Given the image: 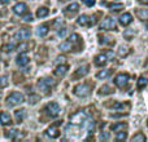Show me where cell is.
Wrapping results in <instances>:
<instances>
[{
  "mask_svg": "<svg viewBox=\"0 0 148 142\" xmlns=\"http://www.w3.org/2000/svg\"><path fill=\"white\" fill-rule=\"evenodd\" d=\"M23 101H25V97H23V94L20 93V92H13V93H10L9 96L7 97V103L9 105V106L20 105V103H22Z\"/></svg>",
  "mask_w": 148,
  "mask_h": 142,
  "instance_id": "6da1fadb",
  "label": "cell"
},
{
  "mask_svg": "<svg viewBox=\"0 0 148 142\" xmlns=\"http://www.w3.org/2000/svg\"><path fill=\"white\" fill-rule=\"evenodd\" d=\"M90 91H91V87L87 85L86 83L83 84H78V85L74 87V94L78 97H86L90 94Z\"/></svg>",
  "mask_w": 148,
  "mask_h": 142,
  "instance_id": "7a4b0ae2",
  "label": "cell"
},
{
  "mask_svg": "<svg viewBox=\"0 0 148 142\" xmlns=\"http://www.w3.org/2000/svg\"><path fill=\"white\" fill-rule=\"evenodd\" d=\"M129 79H130L129 74L121 72L114 78V84L118 87V88H125V87L127 85V83H129Z\"/></svg>",
  "mask_w": 148,
  "mask_h": 142,
  "instance_id": "3957f363",
  "label": "cell"
},
{
  "mask_svg": "<svg viewBox=\"0 0 148 142\" xmlns=\"http://www.w3.org/2000/svg\"><path fill=\"white\" fill-rule=\"evenodd\" d=\"M86 118H87V112L77 111L75 114H73L70 116V123L72 124H82L83 122H86Z\"/></svg>",
  "mask_w": 148,
  "mask_h": 142,
  "instance_id": "277c9868",
  "label": "cell"
},
{
  "mask_svg": "<svg viewBox=\"0 0 148 142\" xmlns=\"http://www.w3.org/2000/svg\"><path fill=\"white\" fill-rule=\"evenodd\" d=\"M55 84V81L52 80L51 78H46V79H40L38 81V87L40 88V91H43L44 93H48L49 92V88Z\"/></svg>",
  "mask_w": 148,
  "mask_h": 142,
  "instance_id": "5b68a950",
  "label": "cell"
},
{
  "mask_svg": "<svg viewBox=\"0 0 148 142\" xmlns=\"http://www.w3.org/2000/svg\"><path fill=\"white\" fill-rule=\"evenodd\" d=\"M100 28L101 30H116V21L112 17H107L103 20L100 23Z\"/></svg>",
  "mask_w": 148,
  "mask_h": 142,
  "instance_id": "8992f818",
  "label": "cell"
},
{
  "mask_svg": "<svg viewBox=\"0 0 148 142\" xmlns=\"http://www.w3.org/2000/svg\"><path fill=\"white\" fill-rule=\"evenodd\" d=\"M46 111H47V114H48L49 116L55 118V116H57V115L60 114V106L56 103V102H51V103H48L46 106Z\"/></svg>",
  "mask_w": 148,
  "mask_h": 142,
  "instance_id": "52a82bcc",
  "label": "cell"
},
{
  "mask_svg": "<svg viewBox=\"0 0 148 142\" xmlns=\"http://www.w3.org/2000/svg\"><path fill=\"white\" fill-rule=\"evenodd\" d=\"M31 35V31L29 30V28H20V30L17 31V32L14 34V39H17V40H23V39H29Z\"/></svg>",
  "mask_w": 148,
  "mask_h": 142,
  "instance_id": "ba28073f",
  "label": "cell"
},
{
  "mask_svg": "<svg viewBox=\"0 0 148 142\" xmlns=\"http://www.w3.org/2000/svg\"><path fill=\"white\" fill-rule=\"evenodd\" d=\"M77 23L79 26H91L92 22H91V18L88 17L87 14H82L77 18Z\"/></svg>",
  "mask_w": 148,
  "mask_h": 142,
  "instance_id": "9c48e42d",
  "label": "cell"
},
{
  "mask_svg": "<svg viewBox=\"0 0 148 142\" xmlns=\"http://www.w3.org/2000/svg\"><path fill=\"white\" fill-rule=\"evenodd\" d=\"M26 10H27V5L25 3H18V4H16L13 7V12L18 16H22L23 13H26Z\"/></svg>",
  "mask_w": 148,
  "mask_h": 142,
  "instance_id": "30bf717a",
  "label": "cell"
},
{
  "mask_svg": "<svg viewBox=\"0 0 148 142\" xmlns=\"http://www.w3.org/2000/svg\"><path fill=\"white\" fill-rule=\"evenodd\" d=\"M118 21H120V23L122 26H129L131 22H133V17H131L130 13H123V14L118 18Z\"/></svg>",
  "mask_w": 148,
  "mask_h": 142,
  "instance_id": "8fae6325",
  "label": "cell"
},
{
  "mask_svg": "<svg viewBox=\"0 0 148 142\" xmlns=\"http://www.w3.org/2000/svg\"><path fill=\"white\" fill-rule=\"evenodd\" d=\"M88 72V66H81L73 74V79H81Z\"/></svg>",
  "mask_w": 148,
  "mask_h": 142,
  "instance_id": "7c38bea8",
  "label": "cell"
},
{
  "mask_svg": "<svg viewBox=\"0 0 148 142\" xmlns=\"http://www.w3.org/2000/svg\"><path fill=\"white\" fill-rule=\"evenodd\" d=\"M46 135L48 136V137H51V138H57L60 136V132H59V129H57V125L56 124L51 125V127L46 131Z\"/></svg>",
  "mask_w": 148,
  "mask_h": 142,
  "instance_id": "4fadbf2b",
  "label": "cell"
},
{
  "mask_svg": "<svg viewBox=\"0 0 148 142\" xmlns=\"http://www.w3.org/2000/svg\"><path fill=\"white\" fill-rule=\"evenodd\" d=\"M107 62H108V58L105 54H97L94 60V64L96 65V66H104Z\"/></svg>",
  "mask_w": 148,
  "mask_h": 142,
  "instance_id": "5bb4252c",
  "label": "cell"
},
{
  "mask_svg": "<svg viewBox=\"0 0 148 142\" xmlns=\"http://www.w3.org/2000/svg\"><path fill=\"white\" fill-rule=\"evenodd\" d=\"M12 123V119H10V115L7 114V112H0V124L3 125H8Z\"/></svg>",
  "mask_w": 148,
  "mask_h": 142,
  "instance_id": "9a60e30c",
  "label": "cell"
},
{
  "mask_svg": "<svg viewBox=\"0 0 148 142\" xmlns=\"http://www.w3.org/2000/svg\"><path fill=\"white\" fill-rule=\"evenodd\" d=\"M29 61H30V58H29L25 53H21L20 56L17 57V65L18 66H26V65L29 64Z\"/></svg>",
  "mask_w": 148,
  "mask_h": 142,
  "instance_id": "2e32d148",
  "label": "cell"
},
{
  "mask_svg": "<svg viewBox=\"0 0 148 142\" xmlns=\"http://www.w3.org/2000/svg\"><path fill=\"white\" fill-rule=\"evenodd\" d=\"M135 14L140 21H148V9H136Z\"/></svg>",
  "mask_w": 148,
  "mask_h": 142,
  "instance_id": "e0dca14e",
  "label": "cell"
},
{
  "mask_svg": "<svg viewBox=\"0 0 148 142\" xmlns=\"http://www.w3.org/2000/svg\"><path fill=\"white\" fill-rule=\"evenodd\" d=\"M68 65H59V66L56 67V70H55V75L56 76H64L65 74H66L68 71Z\"/></svg>",
  "mask_w": 148,
  "mask_h": 142,
  "instance_id": "ac0fdd59",
  "label": "cell"
},
{
  "mask_svg": "<svg viewBox=\"0 0 148 142\" xmlns=\"http://www.w3.org/2000/svg\"><path fill=\"white\" fill-rule=\"evenodd\" d=\"M79 9L78 3H72L70 5H68L66 9H65V14H72V13H77Z\"/></svg>",
  "mask_w": 148,
  "mask_h": 142,
  "instance_id": "d6986e66",
  "label": "cell"
},
{
  "mask_svg": "<svg viewBox=\"0 0 148 142\" xmlns=\"http://www.w3.org/2000/svg\"><path fill=\"white\" fill-rule=\"evenodd\" d=\"M127 128V123H116V124H113L112 127H110V131H113V132H120V131H123Z\"/></svg>",
  "mask_w": 148,
  "mask_h": 142,
  "instance_id": "ffe728a7",
  "label": "cell"
},
{
  "mask_svg": "<svg viewBox=\"0 0 148 142\" xmlns=\"http://www.w3.org/2000/svg\"><path fill=\"white\" fill-rule=\"evenodd\" d=\"M113 92H114V91H113L109 85H103L101 88L97 91V93H99L100 96H105V94H112Z\"/></svg>",
  "mask_w": 148,
  "mask_h": 142,
  "instance_id": "44dd1931",
  "label": "cell"
},
{
  "mask_svg": "<svg viewBox=\"0 0 148 142\" xmlns=\"http://www.w3.org/2000/svg\"><path fill=\"white\" fill-rule=\"evenodd\" d=\"M59 48H60V51H62V52H69V51H72L73 44L70 43L69 40H68V41H64V43L60 44Z\"/></svg>",
  "mask_w": 148,
  "mask_h": 142,
  "instance_id": "7402d4cb",
  "label": "cell"
},
{
  "mask_svg": "<svg viewBox=\"0 0 148 142\" xmlns=\"http://www.w3.org/2000/svg\"><path fill=\"white\" fill-rule=\"evenodd\" d=\"M129 53H130V48H129L127 45H121L120 48H118V56L126 57Z\"/></svg>",
  "mask_w": 148,
  "mask_h": 142,
  "instance_id": "603a6c76",
  "label": "cell"
},
{
  "mask_svg": "<svg viewBox=\"0 0 148 142\" xmlns=\"http://www.w3.org/2000/svg\"><path fill=\"white\" fill-rule=\"evenodd\" d=\"M48 26L47 25H42V26H39L38 27V30H36V34H38L39 36H46L47 34H48Z\"/></svg>",
  "mask_w": 148,
  "mask_h": 142,
  "instance_id": "cb8c5ba5",
  "label": "cell"
},
{
  "mask_svg": "<svg viewBox=\"0 0 148 142\" xmlns=\"http://www.w3.org/2000/svg\"><path fill=\"white\" fill-rule=\"evenodd\" d=\"M147 138H146V136L143 135L142 132H138V133H135V135L131 137V141L133 142H138V141H140V142H144Z\"/></svg>",
  "mask_w": 148,
  "mask_h": 142,
  "instance_id": "d4e9b609",
  "label": "cell"
},
{
  "mask_svg": "<svg viewBox=\"0 0 148 142\" xmlns=\"http://www.w3.org/2000/svg\"><path fill=\"white\" fill-rule=\"evenodd\" d=\"M25 110H17V111H14V116H16V120H17L18 123H21L23 119H25Z\"/></svg>",
  "mask_w": 148,
  "mask_h": 142,
  "instance_id": "484cf974",
  "label": "cell"
},
{
  "mask_svg": "<svg viewBox=\"0 0 148 142\" xmlns=\"http://www.w3.org/2000/svg\"><path fill=\"white\" fill-rule=\"evenodd\" d=\"M112 74V70H101L96 74V78L97 79H107L108 76H110Z\"/></svg>",
  "mask_w": 148,
  "mask_h": 142,
  "instance_id": "4316f807",
  "label": "cell"
},
{
  "mask_svg": "<svg viewBox=\"0 0 148 142\" xmlns=\"http://www.w3.org/2000/svg\"><path fill=\"white\" fill-rule=\"evenodd\" d=\"M108 8H109V10H112V12H118V10H121L123 8V5L118 4V3H109Z\"/></svg>",
  "mask_w": 148,
  "mask_h": 142,
  "instance_id": "83f0119b",
  "label": "cell"
},
{
  "mask_svg": "<svg viewBox=\"0 0 148 142\" xmlns=\"http://www.w3.org/2000/svg\"><path fill=\"white\" fill-rule=\"evenodd\" d=\"M48 13H49V10H48V8H46V7H40L38 10H36V16H38L39 18L46 17Z\"/></svg>",
  "mask_w": 148,
  "mask_h": 142,
  "instance_id": "f1b7e54d",
  "label": "cell"
},
{
  "mask_svg": "<svg viewBox=\"0 0 148 142\" xmlns=\"http://www.w3.org/2000/svg\"><path fill=\"white\" fill-rule=\"evenodd\" d=\"M148 84V80L146 78H144V76H140V78H139V80H138V84H136V87H138V89H143L144 87H146Z\"/></svg>",
  "mask_w": 148,
  "mask_h": 142,
  "instance_id": "f546056e",
  "label": "cell"
},
{
  "mask_svg": "<svg viewBox=\"0 0 148 142\" xmlns=\"http://www.w3.org/2000/svg\"><path fill=\"white\" fill-rule=\"evenodd\" d=\"M27 48H29V44L27 43H20L17 45V51H18V53H25L26 51H27Z\"/></svg>",
  "mask_w": 148,
  "mask_h": 142,
  "instance_id": "4dcf8cb0",
  "label": "cell"
},
{
  "mask_svg": "<svg viewBox=\"0 0 148 142\" xmlns=\"http://www.w3.org/2000/svg\"><path fill=\"white\" fill-rule=\"evenodd\" d=\"M69 41L72 44H77V43H81V36L77 35V34H72L69 36Z\"/></svg>",
  "mask_w": 148,
  "mask_h": 142,
  "instance_id": "1f68e13d",
  "label": "cell"
},
{
  "mask_svg": "<svg viewBox=\"0 0 148 142\" xmlns=\"http://www.w3.org/2000/svg\"><path fill=\"white\" fill-rule=\"evenodd\" d=\"M8 84H9V79L5 75L0 76V88H5V87H8Z\"/></svg>",
  "mask_w": 148,
  "mask_h": 142,
  "instance_id": "d6a6232c",
  "label": "cell"
},
{
  "mask_svg": "<svg viewBox=\"0 0 148 142\" xmlns=\"http://www.w3.org/2000/svg\"><path fill=\"white\" fill-rule=\"evenodd\" d=\"M18 135V131L17 129H9L7 131V133H5V136H7L8 138H10V140H13V138H16V136Z\"/></svg>",
  "mask_w": 148,
  "mask_h": 142,
  "instance_id": "836d02e7",
  "label": "cell"
},
{
  "mask_svg": "<svg viewBox=\"0 0 148 142\" xmlns=\"http://www.w3.org/2000/svg\"><path fill=\"white\" fill-rule=\"evenodd\" d=\"M126 137H127L126 132L120 131V132H117V135H116V141H123V140H126Z\"/></svg>",
  "mask_w": 148,
  "mask_h": 142,
  "instance_id": "e575fe53",
  "label": "cell"
},
{
  "mask_svg": "<svg viewBox=\"0 0 148 142\" xmlns=\"http://www.w3.org/2000/svg\"><path fill=\"white\" fill-rule=\"evenodd\" d=\"M38 101H39V96H36V94H31V96L29 97V102H30L31 105L36 103Z\"/></svg>",
  "mask_w": 148,
  "mask_h": 142,
  "instance_id": "d590c367",
  "label": "cell"
},
{
  "mask_svg": "<svg viewBox=\"0 0 148 142\" xmlns=\"http://www.w3.org/2000/svg\"><path fill=\"white\" fill-rule=\"evenodd\" d=\"M23 21H26V22H30V21H33V16H31V13H23Z\"/></svg>",
  "mask_w": 148,
  "mask_h": 142,
  "instance_id": "8d00e7d4",
  "label": "cell"
},
{
  "mask_svg": "<svg viewBox=\"0 0 148 142\" xmlns=\"http://www.w3.org/2000/svg\"><path fill=\"white\" fill-rule=\"evenodd\" d=\"M13 49V44H7V45L3 47V51L4 52H10Z\"/></svg>",
  "mask_w": 148,
  "mask_h": 142,
  "instance_id": "74e56055",
  "label": "cell"
},
{
  "mask_svg": "<svg viewBox=\"0 0 148 142\" xmlns=\"http://www.w3.org/2000/svg\"><path fill=\"white\" fill-rule=\"evenodd\" d=\"M105 56H107L108 61H112V60H113V57H114V53H113L112 51H108V52H107V54H105Z\"/></svg>",
  "mask_w": 148,
  "mask_h": 142,
  "instance_id": "f35d334b",
  "label": "cell"
},
{
  "mask_svg": "<svg viewBox=\"0 0 148 142\" xmlns=\"http://www.w3.org/2000/svg\"><path fill=\"white\" fill-rule=\"evenodd\" d=\"M82 1H83L87 7H92V5L95 4V1H96V0H82Z\"/></svg>",
  "mask_w": 148,
  "mask_h": 142,
  "instance_id": "ab89813d",
  "label": "cell"
},
{
  "mask_svg": "<svg viewBox=\"0 0 148 142\" xmlns=\"http://www.w3.org/2000/svg\"><path fill=\"white\" fill-rule=\"evenodd\" d=\"M100 138H101V140H108V138H109V133H108V132H103L101 133V137H100Z\"/></svg>",
  "mask_w": 148,
  "mask_h": 142,
  "instance_id": "60d3db41",
  "label": "cell"
},
{
  "mask_svg": "<svg viewBox=\"0 0 148 142\" xmlns=\"http://www.w3.org/2000/svg\"><path fill=\"white\" fill-rule=\"evenodd\" d=\"M68 28H62V30L59 31V36H65V34H66Z\"/></svg>",
  "mask_w": 148,
  "mask_h": 142,
  "instance_id": "b9f144b4",
  "label": "cell"
},
{
  "mask_svg": "<svg viewBox=\"0 0 148 142\" xmlns=\"http://www.w3.org/2000/svg\"><path fill=\"white\" fill-rule=\"evenodd\" d=\"M64 60H65V57H64V56H60V57H57L56 62H57V64H60V62H64Z\"/></svg>",
  "mask_w": 148,
  "mask_h": 142,
  "instance_id": "7bdbcfd3",
  "label": "cell"
},
{
  "mask_svg": "<svg viewBox=\"0 0 148 142\" xmlns=\"http://www.w3.org/2000/svg\"><path fill=\"white\" fill-rule=\"evenodd\" d=\"M139 3H140V4H147L148 5V0H138Z\"/></svg>",
  "mask_w": 148,
  "mask_h": 142,
  "instance_id": "ee69618b",
  "label": "cell"
},
{
  "mask_svg": "<svg viewBox=\"0 0 148 142\" xmlns=\"http://www.w3.org/2000/svg\"><path fill=\"white\" fill-rule=\"evenodd\" d=\"M1 1H3V3H4V4H8V3H9V1H10V0H1Z\"/></svg>",
  "mask_w": 148,
  "mask_h": 142,
  "instance_id": "f6af8a7d",
  "label": "cell"
},
{
  "mask_svg": "<svg viewBox=\"0 0 148 142\" xmlns=\"http://www.w3.org/2000/svg\"><path fill=\"white\" fill-rule=\"evenodd\" d=\"M0 98H1V92H0Z\"/></svg>",
  "mask_w": 148,
  "mask_h": 142,
  "instance_id": "bcb514c9",
  "label": "cell"
},
{
  "mask_svg": "<svg viewBox=\"0 0 148 142\" xmlns=\"http://www.w3.org/2000/svg\"><path fill=\"white\" fill-rule=\"evenodd\" d=\"M0 1H1V0H0Z\"/></svg>",
  "mask_w": 148,
  "mask_h": 142,
  "instance_id": "7dc6e473",
  "label": "cell"
}]
</instances>
